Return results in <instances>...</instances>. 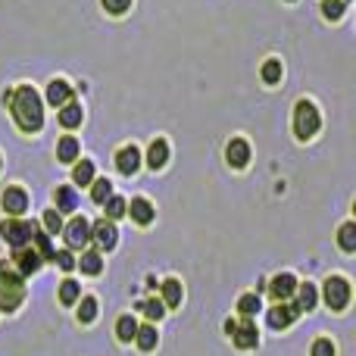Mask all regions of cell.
Returning <instances> with one entry per match:
<instances>
[{
    "label": "cell",
    "instance_id": "1",
    "mask_svg": "<svg viewBox=\"0 0 356 356\" xmlns=\"http://www.w3.org/2000/svg\"><path fill=\"white\" fill-rule=\"evenodd\" d=\"M3 100L10 104L13 119H16V125L25 135H35V131L44 129V100L38 97V91L31 85H19Z\"/></svg>",
    "mask_w": 356,
    "mask_h": 356
},
{
    "label": "cell",
    "instance_id": "2",
    "mask_svg": "<svg viewBox=\"0 0 356 356\" xmlns=\"http://www.w3.org/2000/svg\"><path fill=\"white\" fill-rule=\"evenodd\" d=\"M25 300V282L16 272V266L0 259V309L3 313H16L19 303Z\"/></svg>",
    "mask_w": 356,
    "mask_h": 356
},
{
    "label": "cell",
    "instance_id": "3",
    "mask_svg": "<svg viewBox=\"0 0 356 356\" xmlns=\"http://www.w3.org/2000/svg\"><path fill=\"white\" fill-rule=\"evenodd\" d=\"M319 129H322V116H319V110H316V104L313 100H297V106H294V135L300 138V141H309Z\"/></svg>",
    "mask_w": 356,
    "mask_h": 356
},
{
    "label": "cell",
    "instance_id": "4",
    "mask_svg": "<svg viewBox=\"0 0 356 356\" xmlns=\"http://www.w3.org/2000/svg\"><path fill=\"white\" fill-rule=\"evenodd\" d=\"M38 225L35 222H25V219H6L0 222V234H3V241L13 247V250H22V247L31 244V238H35Z\"/></svg>",
    "mask_w": 356,
    "mask_h": 356
},
{
    "label": "cell",
    "instance_id": "5",
    "mask_svg": "<svg viewBox=\"0 0 356 356\" xmlns=\"http://www.w3.org/2000/svg\"><path fill=\"white\" fill-rule=\"evenodd\" d=\"M322 297H325L328 309L341 313V309H347V303H350V282L341 275H328L325 288H322Z\"/></svg>",
    "mask_w": 356,
    "mask_h": 356
},
{
    "label": "cell",
    "instance_id": "6",
    "mask_svg": "<svg viewBox=\"0 0 356 356\" xmlns=\"http://www.w3.org/2000/svg\"><path fill=\"white\" fill-rule=\"evenodd\" d=\"M225 332L232 334V341L241 347V350H253V347L259 344V332H257V322H253V319H241V322L228 319L225 322Z\"/></svg>",
    "mask_w": 356,
    "mask_h": 356
},
{
    "label": "cell",
    "instance_id": "7",
    "mask_svg": "<svg viewBox=\"0 0 356 356\" xmlns=\"http://www.w3.org/2000/svg\"><path fill=\"white\" fill-rule=\"evenodd\" d=\"M91 241L97 244V250H106V253H110L113 247L119 244V232H116V225H113L110 219L94 222V225H91Z\"/></svg>",
    "mask_w": 356,
    "mask_h": 356
},
{
    "label": "cell",
    "instance_id": "8",
    "mask_svg": "<svg viewBox=\"0 0 356 356\" xmlns=\"http://www.w3.org/2000/svg\"><path fill=\"white\" fill-rule=\"evenodd\" d=\"M88 241H91V225H88L85 216H75V219L66 225V244H69V250H81Z\"/></svg>",
    "mask_w": 356,
    "mask_h": 356
},
{
    "label": "cell",
    "instance_id": "9",
    "mask_svg": "<svg viewBox=\"0 0 356 356\" xmlns=\"http://www.w3.org/2000/svg\"><path fill=\"white\" fill-rule=\"evenodd\" d=\"M297 316H300V313H297L294 303H291V307H288V303H275V307L269 309V328H275V332L291 328L297 322Z\"/></svg>",
    "mask_w": 356,
    "mask_h": 356
},
{
    "label": "cell",
    "instance_id": "10",
    "mask_svg": "<svg viewBox=\"0 0 356 356\" xmlns=\"http://www.w3.org/2000/svg\"><path fill=\"white\" fill-rule=\"evenodd\" d=\"M225 160H228V166L244 169L247 163H250V144H247L244 138H232L225 147Z\"/></svg>",
    "mask_w": 356,
    "mask_h": 356
},
{
    "label": "cell",
    "instance_id": "11",
    "mask_svg": "<svg viewBox=\"0 0 356 356\" xmlns=\"http://www.w3.org/2000/svg\"><path fill=\"white\" fill-rule=\"evenodd\" d=\"M41 263H44V259L38 257L35 247H31V244H29V247H22V250H16V259H13V266H16V272H19L22 278L41 269Z\"/></svg>",
    "mask_w": 356,
    "mask_h": 356
},
{
    "label": "cell",
    "instance_id": "12",
    "mask_svg": "<svg viewBox=\"0 0 356 356\" xmlns=\"http://www.w3.org/2000/svg\"><path fill=\"white\" fill-rule=\"evenodd\" d=\"M116 169L122 175H135L138 169H141V150L135 147V144H129V147H122L116 154Z\"/></svg>",
    "mask_w": 356,
    "mask_h": 356
},
{
    "label": "cell",
    "instance_id": "13",
    "mask_svg": "<svg viewBox=\"0 0 356 356\" xmlns=\"http://www.w3.org/2000/svg\"><path fill=\"white\" fill-rule=\"evenodd\" d=\"M3 209L10 216H22L25 209H29V194H25L19 184H13V188L3 191Z\"/></svg>",
    "mask_w": 356,
    "mask_h": 356
},
{
    "label": "cell",
    "instance_id": "14",
    "mask_svg": "<svg viewBox=\"0 0 356 356\" xmlns=\"http://www.w3.org/2000/svg\"><path fill=\"white\" fill-rule=\"evenodd\" d=\"M294 291H297V278L291 275V272H282V275H275L269 282V294L282 303L288 300V297H294Z\"/></svg>",
    "mask_w": 356,
    "mask_h": 356
},
{
    "label": "cell",
    "instance_id": "15",
    "mask_svg": "<svg viewBox=\"0 0 356 356\" xmlns=\"http://www.w3.org/2000/svg\"><path fill=\"white\" fill-rule=\"evenodd\" d=\"M125 209H129V216L138 222V225H150L154 222V203L150 200H144V197H135L131 203H125Z\"/></svg>",
    "mask_w": 356,
    "mask_h": 356
},
{
    "label": "cell",
    "instance_id": "16",
    "mask_svg": "<svg viewBox=\"0 0 356 356\" xmlns=\"http://www.w3.org/2000/svg\"><path fill=\"white\" fill-rule=\"evenodd\" d=\"M72 100H75V91L66 85V81L56 79L47 85V104L50 106H66V104H72Z\"/></svg>",
    "mask_w": 356,
    "mask_h": 356
},
{
    "label": "cell",
    "instance_id": "17",
    "mask_svg": "<svg viewBox=\"0 0 356 356\" xmlns=\"http://www.w3.org/2000/svg\"><path fill=\"white\" fill-rule=\"evenodd\" d=\"M294 294H297V303H294L297 313H309V309L319 303V291H316V284H309V282L307 284H297Z\"/></svg>",
    "mask_w": 356,
    "mask_h": 356
},
{
    "label": "cell",
    "instance_id": "18",
    "mask_svg": "<svg viewBox=\"0 0 356 356\" xmlns=\"http://www.w3.org/2000/svg\"><path fill=\"white\" fill-rule=\"evenodd\" d=\"M166 163H169V144L163 141V138H156V141L150 144V150H147V166L156 172V169H163Z\"/></svg>",
    "mask_w": 356,
    "mask_h": 356
},
{
    "label": "cell",
    "instance_id": "19",
    "mask_svg": "<svg viewBox=\"0 0 356 356\" xmlns=\"http://www.w3.org/2000/svg\"><path fill=\"white\" fill-rule=\"evenodd\" d=\"M79 150H81V144H79V138H72V135L56 141V156H60V163H75L79 160Z\"/></svg>",
    "mask_w": 356,
    "mask_h": 356
},
{
    "label": "cell",
    "instance_id": "20",
    "mask_svg": "<svg viewBox=\"0 0 356 356\" xmlns=\"http://www.w3.org/2000/svg\"><path fill=\"white\" fill-rule=\"evenodd\" d=\"M54 197H56V209H60V213H72V209L79 207V194H75L69 184H60V188L54 191Z\"/></svg>",
    "mask_w": 356,
    "mask_h": 356
},
{
    "label": "cell",
    "instance_id": "21",
    "mask_svg": "<svg viewBox=\"0 0 356 356\" xmlns=\"http://www.w3.org/2000/svg\"><path fill=\"white\" fill-rule=\"evenodd\" d=\"M163 307H181V282H178V278H166V282H163Z\"/></svg>",
    "mask_w": 356,
    "mask_h": 356
},
{
    "label": "cell",
    "instance_id": "22",
    "mask_svg": "<svg viewBox=\"0 0 356 356\" xmlns=\"http://www.w3.org/2000/svg\"><path fill=\"white\" fill-rule=\"evenodd\" d=\"M75 269H81L85 275H100V269H104V259H100L97 250H85V253H81V259L75 263Z\"/></svg>",
    "mask_w": 356,
    "mask_h": 356
},
{
    "label": "cell",
    "instance_id": "23",
    "mask_svg": "<svg viewBox=\"0 0 356 356\" xmlns=\"http://www.w3.org/2000/svg\"><path fill=\"white\" fill-rule=\"evenodd\" d=\"M81 119H85V113H81V104H66L60 106V125L63 129H75V125H81Z\"/></svg>",
    "mask_w": 356,
    "mask_h": 356
},
{
    "label": "cell",
    "instance_id": "24",
    "mask_svg": "<svg viewBox=\"0 0 356 356\" xmlns=\"http://www.w3.org/2000/svg\"><path fill=\"white\" fill-rule=\"evenodd\" d=\"M135 334H138L135 316H119V322H116V338L129 344V341H135Z\"/></svg>",
    "mask_w": 356,
    "mask_h": 356
},
{
    "label": "cell",
    "instance_id": "25",
    "mask_svg": "<svg viewBox=\"0 0 356 356\" xmlns=\"http://www.w3.org/2000/svg\"><path fill=\"white\" fill-rule=\"evenodd\" d=\"M135 341H138V347H141L144 353H150V350H154V347H156V341H160V338H156V328H154V325H144V328L138 325Z\"/></svg>",
    "mask_w": 356,
    "mask_h": 356
},
{
    "label": "cell",
    "instance_id": "26",
    "mask_svg": "<svg viewBox=\"0 0 356 356\" xmlns=\"http://www.w3.org/2000/svg\"><path fill=\"white\" fill-rule=\"evenodd\" d=\"M31 247H35V253L41 259H54V244H50V234H44V232H35V238H31Z\"/></svg>",
    "mask_w": 356,
    "mask_h": 356
},
{
    "label": "cell",
    "instance_id": "27",
    "mask_svg": "<svg viewBox=\"0 0 356 356\" xmlns=\"http://www.w3.org/2000/svg\"><path fill=\"white\" fill-rule=\"evenodd\" d=\"M338 241H341V250H347V253L356 250V222H344V225H341Z\"/></svg>",
    "mask_w": 356,
    "mask_h": 356
},
{
    "label": "cell",
    "instance_id": "28",
    "mask_svg": "<svg viewBox=\"0 0 356 356\" xmlns=\"http://www.w3.org/2000/svg\"><path fill=\"white\" fill-rule=\"evenodd\" d=\"M72 181L81 184V188H85V184H91L94 181V163L91 160H81L79 166L72 169Z\"/></svg>",
    "mask_w": 356,
    "mask_h": 356
},
{
    "label": "cell",
    "instance_id": "29",
    "mask_svg": "<svg viewBox=\"0 0 356 356\" xmlns=\"http://www.w3.org/2000/svg\"><path fill=\"white\" fill-rule=\"evenodd\" d=\"M97 319V300L94 297H79V322H94Z\"/></svg>",
    "mask_w": 356,
    "mask_h": 356
},
{
    "label": "cell",
    "instance_id": "30",
    "mask_svg": "<svg viewBox=\"0 0 356 356\" xmlns=\"http://www.w3.org/2000/svg\"><path fill=\"white\" fill-rule=\"evenodd\" d=\"M259 307H263V303H259V297H257V294H244V297L238 300V313L244 316V319L257 316V313H259Z\"/></svg>",
    "mask_w": 356,
    "mask_h": 356
},
{
    "label": "cell",
    "instance_id": "31",
    "mask_svg": "<svg viewBox=\"0 0 356 356\" xmlns=\"http://www.w3.org/2000/svg\"><path fill=\"white\" fill-rule=\"evenodd\" d=\"M79 297H81L79 282H72V278H66V282L60 284V300L69 307V303H79Z\"/></svg>",
    "mask_w": 356,
    "mask_h": 356
},
{
    "label": "cell",
    "instance_id": "32",
    "mask_svg": "<svg viewBox=\"0 0 356 356\" xmlns=\"http://www.w3.org/2000/svg\"><path fill=\"white\" fill-rule=\"evenodd\" d=\"M106 197H113V184H110V178H94L91 200H94V203H104Z\"/></svg>",
    "mask_w": 356,
    "mask_h": 356
},
{
    "label": "cell",
    "instance_id": "33",
    "mask_svg": "<svg viewBox=\"0 0 356 356\" xmlns=\"http://www.w3.org/2000/svg\"><path fill=\"white\" fill-rule=\"evenodd\" d=\"M263 81H266V85H278V81H282V63H278V60H266L263 63Z\"/></svg>",
    "mask_w": 356,
    "mask_h": 356
},
{
    "label": "cell",
    "instance_id": "34",
    "mask_svg": "<svg viewBox=\"0 0 356 356\" xmlns=\"http://www.w3.org/2000/svg\"><path fill=\"white\" fill-rule=\"evenodd\" d=\"M104 207H106V216H104V219H119V216H125V200H122V197H106V200H104Z\"/></svg>",
    "mask_w": 356,
    "mask_h": 356
},
{
    "label": "cell",
    "instance_id": "35",
    "mask_svg": "<svg viewBox=\"0 0 356 356\" xmlns=\"http://www.w3.org/2000/svg\"><path fill=\"white\" fill-rule=\"evenodd\" d=\"M141 309L147 313V319H150V322H160L163 316H166V307H163V300H144V303H141Z\"/></svg>",
    "mask_w": 356,
    "mask_h": 356
},
{
    "label": "cell",
    "instance_id": "36",
    "mask_svg": "<svg viewBox=\"0 0 356 356\" xmlns=\"http://www.w3.org/2000/svg\"><path fill=\"white\" fill-rule=\"evenodd\" d=\"M44 228H47L44 234H56V232H63V219H60V213H56V209H47V213H44Z\"/></svg>",
    "mask_w": 356,
    "mask_h": 356
},
{
    "label": "cell",
    "instance_id": "37",
    "mask_svg": "<svg viewBox=\"0 0 356 356\" xmlns=\"http://www.w3.org/2000/svg\"><path fill=\"white\" fill-rule=\"evenodd\" d=\"M54 263H56V269L72 272V269H75V257H72V250H56V253H54Z\"/></svg>",
    "mask_w": 356,
    "mask_h": 356
},
{
    "label": "cell",
    "instance_id": "38",
    "mask_svg": "<svg viewBox=\"0 0 356 356\" xmlns=\"http://www.w3.org/2000/svg\"><path fill=\"white\" fill-rule=\"evenodd\" d=\"M322 13H325V19H341L344 16V0H322Z\"/></svg>",
    "mask_w": 356,
    "mask_h": 356
},
{
    "label": "cell",
    "instance_id": "39",
    "mask_svg": "<svg viewBox=\"0 0 356 356\" xmlns=\"http://www.w3.org/2000/svg\"><path fill=\"white\" fill-rule=\"evenodd\" d=\"M100 3H104L106 13H113V16H122V13L131 6V0H100Z\"/></svg>",
    "mask_w": 356,
    "mask_h": 356
},
{
    "label": "cell",
    "instance_id": "40",
    "mask_svg": "<svg viewBox=\"0 0 356 356\" xmlns=\"http://www.w3.org/2000/svg\"><path fill=\"white\" fill-rule=\"evenodd\" d=\"M309 356H334V344L328 338H319L313 344V353H309Z\"/></svg>",
    "mask_w": 356,
    "mask_h": 356
}]
</instances>
